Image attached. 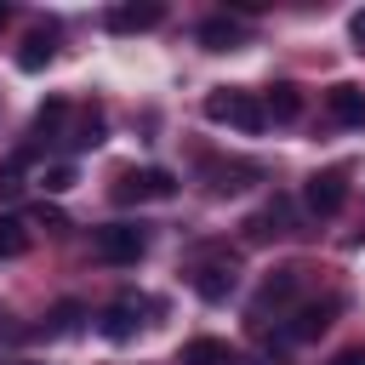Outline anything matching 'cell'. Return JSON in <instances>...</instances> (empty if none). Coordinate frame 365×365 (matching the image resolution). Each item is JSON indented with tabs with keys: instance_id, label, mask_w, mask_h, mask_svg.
Returning <instances> with one entry per match:
<instances>
[{
	"instance_id": "obj_7",
	"label": "cell",
	"mask_w": 365,
	"mask_h": 365,
	"mask_svg": "<svg viewBox=\"0 0 365 365\" xmlns=\"http://www.w3.org/2000/svg\"><path fill=\"white\" fill-rule=\"evenodd\" d=\"M331 314H336V302H302V308L291 314V325H285V342H314V336L331 325Z\"/></svg>"
},
{
	"instance_id": "obj_8",
	"label": "cell",
	"mask_w": 365,
	"mask_h": 365,
	"mask_svg": "<svg viewBox=\"0 0 365 365\" xmlns=\"http://www.w3.org/2000/svg\"><path fill=\"white\" fill-rule=\"evenodd\" d=\"M205 177H211V182H205L211 194H240L245 177H262V171L245 165V160H205Z\"/></svg>"
},
{
	"instance_id": "obj_25",
	"label": "cell",
	"mask_w": 365,
	"mask_h": 365,
	"mask_svg": "<svg viewBox=\"0 0 365 365\" xmlns=\"http://www.w3.org/2000/svg\"><path fill=\"white\" fill-rule=\"evenodd\" d=\"M348 34H354V40L365 46V11H354V23H348Z\"/></svg>"
},
{
	"instance_id": "obj_18",
	"label": "cell",
	"mask_w": 365,
	"mask_h": 365,
	"mask_svg": "<svg viewBox=\"0 0 365 365\" xmlns=\"http://www.w3.org/2000/svg\"><path fill=\"white\" fill-rule=\"evenodd\" d=\"M63 120H68V103H63V97H51V103L34 114V137H57V131H63Z\"/></svg>"
},
{
	"instance_id": "obj_12",
	"label": "cell",
	"mask_w": 365,
	"mask_h": 365,
	"mask_svg": "<svg viewBox=\"0 0 365 365\" xmlns=\"http://www.w3.org/2000/svg\"><path fill=\"white\" fill-rule=\"evenodd\" d=\"M51 57H57V40H51V29H34V34L23 40V51H17V68L40 74V68H46Z\"/></svg>"
},
{
	"instance_id": "obj_10",
	"label": "cell",
	"mask_w": 365,
	"mask_h": 365,
	"mask_svg": "<svg viewBox=\"0 0 365 365\" xmlns=\"http://www.w3.org/2000/svg\"><path fill=\"white\" fill-rule=\"evenodd\" d=\"M177 365H240V359H234V348L222 336H194V342H182Z\"/></svg>"
},
{
	"instance_id": "obj_21",
	"label": "cell",
	"mask_w": 365,
	"mask_h": 365,
	"mask_svg": "<svg viewBox=\"0 0 365 365\" xmlns=\"http://www.w3.org/2000/svg\"><path fill=\"white\" fill-rule=\"evenodd\" d=\"M40 188H46V194H63V188H74V165H51V171H40Z\"/></svg>"
},
{
	"instance_id": "obj_16",
	"label": "cell",
	"mask_w": 365,
	"mask_h": 365,
	"mask_svg": "<svg viewBox=\"0 0 365 365\" xmlns=\"http://www.w3.org/2000/svg\"><path fill=\"white\" fill-rule=\"evenodd\" d=\"M262 108H268V120H274V125H285V120H297V114H302V91H297V86H274V91L262 97Z\"/></svg>"
},
{
	"instance_id": "obj_11",
	"label": "cell",
	"mask_w": 365,
	"mask_h": 365,
	"mask_svg": "<svg viewBox=\"0 0 365 365\" xmlns=\"http://www.w3.org/2000/svg\"><path fill=\"white\" fill-rule=\"evenodd\" d=\"M165 17V6H114L108 11V29L114 34H143V29H154Z\"/></svg>"
},
{
	"instance_id": "obj_4",
	"label": "cell",
	"mask_w": 365,
	"mask_h": 365,
	"mask_svg": "<svg viewBox=\"0 0 365 365\" xmlns=\"http://www.w3.org/2000/svg\"><path fill=\"white\" fill-rule=\"evenodd\" d=\"M302 205L314 211V217H336L342 205H348V171H314L308 182H302Z\"/></svg>"
},
{
	"instance_id": "obj_13",
	"label": "cell",
	"mask_w": 365,
	"mask_h": 365,
	"mask_svg": "<svg viewBox=\"0 0 365 365\" xmlns=\"http://www.w3.org/2000/svg\"><path fill=\"white\" fill-rule=\"evenodd\" d=\"M245 234H251V240H268V234H291V200H274L268 211H257V217L245 222Z\"/></svg>"
},
{
	"instance_id": "obj_5",
	"label": "cell",
	"mask_w": 365,
	"mask_h": 365,
	"mask_svg": "<svg viewBox=\"0 0 365 365\" xmlns=\"http://www.w3.org/2000/svg\"><path fill=\"white\" fill-rule=\"evenodd\" d=\"M194 291H200L205 302H222V297L234 291V262H228V257H205V262L194 268Z\"/></svg>"
},
{
	"instance_id": "obj_24",
	"label": "cell",
	"mask_w": 365,
	"mask_h": 365,
	"mask_svg": "<svg viewBox=\"0 0 365 365\" xmlns=\"http://www.w3.org/2000/svg\"><path fill=\"white\" fill-rule=\"evenodd\" d=\"M331 365H365V348H342V354H336Z\"/></svg>"
},
{
	"instance_id": "obj_1",
	"label": "cell",
	"mask_w": 365,
	"mask_h": 365,
	"mask_svg": "<svg viewBox=\"0 0 365 365\" xmlns=\"http://www.w3.org/2000/svg\"><path fill=\"white\" fill-rule=\"evenodd\" d=\"M205 114H211L217 125H234V131H245V137H257V131L268 125V108H262V97H251V91H234V86L211 91V97H205Z\"/></svg>"
},
{
	"instance_id": "obj_15",
	"label": "cell",
	"mask_w": 365,
	"mask_h": 365,
	"mask_svg": "<svg viewBox=\"0 0 365 365\" xmlns=\"http://www.w3.org/2000/svg\"><path fill=\"white\" fill-rule=\"evenodd\" d=\"M200 46L205 51H234L240 46V23L234 17H205L200 23Z\"/></svg>"
},
{
	"instance_id": "obj_3",
	"label": "cell",
	"mask_w": 365,
	"mask_h": 365,
	"mask_svg": "<svg viewBox=\"0 0 365 365\" xmlns=\"http://www.w3.org/2000/svg\"><path fill=\"white\" fill-rule=\"evenodd\" d=\"M108 194H114L120 205H131V200H171V194H177V177L160 171V165H148V171H120Z\"/></svg>"
},
{
	"instance_id": "obj_26",
	"label": "cell",
	"mask_w": 365,
	"mask_h": 365,
	"mask_svg": "<svg viewBox=\"0 0 365 365\" xmlns=\"http://www.w3.org/2000/svg\"><path fill=\"white\" fill-rule=\"evenodd\" d=\"M6 23H11V6H0V29H6Z\"/></svg>"
},
{
	"instance_id": "obj_6",
	"label": "cell",
	"mask_w": 365,
	"mask_h": 365,
	"mask_svg": "<svg viewBox=\"0 0 365 365\" xmlns=\"http://www.w3.org/2000/svg\"><path fill=\"white\" fill-rule=\"evenodd\" d=\"M297 285H302V268H279V274H268V279H262V291H257V308H251V314L262 319L268 308H285V302L297 297Z\"/></svg>"
},
{
	"instance_id": "obj_9",
	"label": "cell",
	"mask_w": 365,
	"mask_h": 365,
	"mask_svg": "<svg viewBox=\"0 0 365 365\" xmlns=\"http://www.w3.org/2000/svg\"><path fill=\"white\" fill-rule=\"evenodd\" d=\"M325 108L336 125H365V91L359 86H331L325 91Z\"/></svg>"
},
{
	"instance_id": "obj_22",
	"label": "cell",
	"mask_w": 365,
	"mask_h": 365,
	"mask_svg": "<svg viewBox=\"0 0 365 365\" xmlns=\"http://www.w3.org/2000/svg\"><path fill=\"white\" fill-rule=\"evenodd\" d=\"M17 336H23V325H17V319L0 308V342H17Z\"/></svg>"
},
{
	"instance_id": "obj_2",
	"label": "cell",
	"mask_w": 365,
	"mask_h": 365,
	"mask_svg": "<svg viewBox=\"0 0 365 365\" xmlns=\"http://www.w3.org/2000/svg\"><path fill=\"white\" fill-rule=\"evenodd\" d=\"M148 251V234H143V222H103L97 234H91V257L97 262H114V268H125V262H137Z\"/></svg>"
},
{
	"instance_id": "obj_14",
	"label": "cell",
	"mask_w": 365,
	"mask_h": 365,
	"mask_svg": "<svg viewBox=\"0 0 365 365\" xmlns=\"http://www.w3.org/2000/svg\"><path fill=\"white\" fill-rule=\"evenodd\" d=\"M131 331H137V302H131V297L108 302V308H103V336H108V342H125Z\"/></svg>"
},
{
	"instance_id": "obj_20",
	"label": "cell",
	"mask_w": 365,
	"mask_h": 365,
	"mask_svg": "<svg viewBox=\"0 0 365 365\" xmlns=\"http://www.w3.org/2000/svg\"><path fill=\"white\" fill-rule=\"evenodd\" d=\"M74 148H97L103 143V114L91 108V114H80V125H74V137H68Z\"/></svg>"
},
{
	"instance_id": "obj_19",
	"label": "cell",
	"mask_w": 365,
	"mask_h": 365,
	"mask_svg": "<svg viewBox=\"0 0 365 365\" xmlns=\"http://www.w3.org/2000/svg\"><path fill=\"white\" fill-rule=\"evenodd\" d=\"M80 319H86V308L68 297V302H57V308H51V325H46V331H51V336H68V331H80Z\"/></svg>"
},
{
	"instance_id": "obj_17",
	"label": "cell",
	"mask_w": 365,
	"mask_h": 365,
	"mask_svg": "<svg viewBox=\"0 0 365 365\" xmlns=\"http://www.w3.org/2000/svg\"><path fill=\"white\" fill-rule=\"evenodd\" d=\"M29 251V228L23 217H0V257H23Z\"/></svg>"
},
{
	"instance_id": "obj_23",
	"label": "cell",
	"mask_w": 365,
	"mask_h": 365,
	"mask_svg": "<svg viewBox=\"0 0 365 365\" xmlns=\"http://www.w3.org/2000/svg\"><path fill=\"white\" fill-rule=\"evenodd\" d=\"M34 217H40V222H46V228H51V234H57V228H63V211H51V205H34Z\"/></svg>"
}]
</instances>
